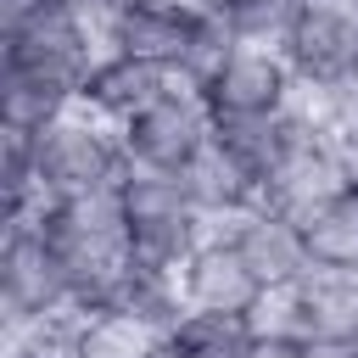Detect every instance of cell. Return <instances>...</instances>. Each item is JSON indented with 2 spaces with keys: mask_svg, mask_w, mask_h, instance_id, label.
<instances>
[{
  "mask_svg": "<svg viewBox=\"0 0 358 358\" xmlns=\"http://www.w3.org/2000/svg\"><path fill=\"white\" fill-rule=\"evenodd\" d=\"M39 229L56 246L78 308H95L117 291V280L129 268V229H123V213H117V190L56 196V201L39 207Z\"/></svg>",
  "mask_w": 358,
  "mask_h": 358,
  "instance_id": "1",
  "label": "cell"
},
{
  "mask_svg": "<svg viewBox=\"0 0 358 358\" xmlns=\"http://www.w3.org/2000/svg\"><path fill=\"white\" fill-rule=\"evenodd\" d=\"M28 134V129H22ZM34 140V168H39V190L45 201L56 196H95V190H117V179L129 173L117 123L90 112L84 101L67 106L62 117H50L45 129L28 134Z\"/></svg>",
  "mask_w": 358,
  "mask_h": 358,
  "instance_id": "2",
  "label": "cell"
},
{
  "mask_svg": "<svg viewBox=\"0 0 358 358\" xmlns=\"http://www.w3.org/2000/svg\"><path fill=\"white\" fill-rule=\"evenodd\" d=\"M117 213H123V229H129V257L157 263V268H179L213 235V224L185 196L179 173H140V168H129L117 179Z\"/></svg>",
  "mask_w": 358,
  "mask_h": 358,
  "instance_id": "3",
  "label": "cell"
},
{
  "mask_svg": "<svg viewBox=\"0 0 358 358\" xmlns=\"http://www.w3.org/2000/svg\"><path fill=\"white\" fill-rule=\"evenodd\" d=\"M73 285L67 268L56 257V246L45 241L39 218H6V241H0V324H50L67 319Z\"/></svg>",
  "mask_w": 358,
  "mask_h": 358,
  "instance_id": "4",
  "label": "cell"
},
{
  "mask_svg": "<svg viewBox=\"0 0 358 358\" xmlns=\"http://www.w3.org/2000/svg\"><path fill=\"white\" fill-rule=\"evenodd\" d=\"M263 336H302L313 347L341 352L358 330V274L347 268H308L296 285L268 291V302L252 319Z\"/></svg>",
  "mask_w": 358,
  "mask_h": 358,
  "instance_id": "5",
  "label": "cell"
},
{
  "mask_svg": "<svg viewBox=\"0 0 358 358\" xmlns=\"http://www.w3.org/2000/svg\"><path fill=\"white\" fill-rule=\"evenodd\" d=\"M123 157L140 173H179L207 140H213V112L201 101L196 84H173L157 101H145L140 112H129L117 123Z\"/></svg>",
  "mask_w": 358,
  "mask_h": 358,
  "instance_id": "6",
  "label": "cell"
},
{
  "mask_svg": "<svg viewBox=\"0 0 358 358\" xmlns=\"http://www.w3.org/2000/svg\"><path fill=\"white\" fill-rule=\"evenodd\" d=\"M196 90H201L213 123H229V117L285 112L291 95H296V78H291V67H285V56L274 45H235Z\"/></svg>",
  "mask_w": 358,
  "mask_h": 358,
  "instance_id": "7",
  "label": "cell"
},
{
  "mask_svg": "<svg viewBox=\"0 0 358 358\" xmlns=\"http://www.w3.org/2000/svg\"><path fill=\"white\" fill-rule=\"evenodd\" d=\"M285 67L308 90H341L358 78V6L347 0H313L302 22L280 45Z\"/></svg>",
  "mask_w": 358,
  "mask_h": 358,
  "instance_id": "8",
  "label": "cell"
},
{
  "mask_svg": "<svg viewBox=\"0 0 358 358\" xmlns=\"http://www.w3.org/2000/svg\"><path fill=\"white\" fill-rule=\"evenodd\" d=\"M179 291L190 313H229V319H257V308L268 302V285L224 229H213L179 263Z\"/></svg>",
  "mask_w": 358,
  "mask_h": 358,
  "instance_id": "9",
  "label": "cell"
},
{
  "mask_svg": "<svg viewBox=\"0 0 358 358\" xmlns=\"http://www.w3.org/2000/svg\"><path fill=\"white\" fill-rule=\"evenodd\" d=\"M291 123H296V117H291ZM352 173H358V168H352V157H347L336 140H324V134H313V129L296 123L291 151H285V157L274 162V173L263 179V201L280 207V213H291V218H308V213L324 207Z\"/></svg>",
  "mask_w": 358,
  "mask_h": 358,
  "instance_id": "10",
  "label": "cell"
},
{
  "mask_svg": "<svg viewBox=\"0 0 358 358\" xmlns=\"http://www.w3.org/2000/svg\"><path fill=\"white\" fill-rule=\"evenodd\" d=\"M201 17H207V0H140V6H123L112 17V28H106V50L157 62L173 78H185V56L196 45Z\"/></svg>",
  "mask_w": 358,
  "mask_h": 358,
  "instance_id": "11",
  "label": "cell"
},
{
  "mask_svg": "<svg viewBox=\"0 0 358 358\" xmlns=\"http://www.w3.org/2000/svg\"><path fill=\"white\" fill-rule=\"evenodd\" d=\"M241 252H246V263L257 268V280L268 285V291H285V285H296L313 263H308V235H302V218H291V213H280V207H268L263 196L246 207V213H235L229 224H218Z\"/></svg>",
  "mask_w": 358,
  "mask_h": 358,
  "instance_id": "12",
  "label": "cell"
},
{
  "mask_svg": "<svg viewBox=\"0 0 358 358\" xmlns=\"http://www.w3.org/2000/svg\"><path fill=\"white\" fill-rule=\"evenodd\" d=\"M67 341H73V358H162L168 330H157L151 319L117 302H95L67 313Z\"/></svg>",
  "mask_w": 358,
  "mask_h": 358,
  "instance_id": "13",
  "label": "cell"
},
{
  "mask_svg": "<svg viewBox=\"0 0 358 358\" xmlns=\"http://www.w3.org/2000/svg\"><path fill=\"white\" fill-rule=\"evenodd\" d=\"M179 185H185V196L196 201V213L218 229V224H229L235 213H246L263 190H257V179L218 145V140H207L185 168H179Z\"/></svg>",
  "mask_w": 358,
  "mask_h": 358,
  "instance_id": "14",
  "label": "cell"
},
{
  "mask_svg": "<svg viewBox=\"0 0 358 358\" xmlns=\"http://www.w3.org/2000/svg\"><path fill=\"white\" fill-rule=\"evenodd\" d=\"M173 84H185V78H173L157 62H140V56H123V50H101V62H95V73L84 84V106L112 117V123H123L129 112H140L145 101H157Z\"/></svg>",
  "mask_w": 358,
  "mask_h": 358,
  "instance_id": "15",
  "label": "cell"
},
{
  "mask_svg": "<svg viewBox=\"0 0 358 358\" xmlns=\"http://www.w3.org/2000/svg\"><path fill=\"white\" fill-rule=\"evenodd\" d=\"M302 235H308V263L313 268H347L358 274V173L302 218Z\"/></svg>",
  "mask_w": 358,
  "mask_h": 358,
  "instance_id": "16",
  "label": "cell"
},
{
  "mask_svg": "<svg viewBox=\"0 0 358 358\" xmlns=\"http://www.w3.org/2000/svg\"><path fill=\"white\" fill-rule=\"evenodd\" d=\"M263 330L252 319H229V313H185L168 330L162 358H257Z\"/></svg>",
  "mask_w": 358,
  "mask_h": 358,
  "instance_id": "17",
  "label": "cell"
},
{
  "mask_svg": "<svg viewBox=\"0 0 358 358\" xmlns=\"http://www.w3.org/2000/svg\"><path fill=\"white\" fill-rule=\"evenodd\" d=\"M213 140L257 179V190H263V179L274 173V162L291 151V140H296V123H291V112H268V117H229V123H213Z\"/></svg>",
  "mask_w": 358,
  "mask_h": 358,
  "instance_id": "18",
  "label": "cell"
},
{
  "mask_svg": "<svg viewBox=\"0 0 358 358\" xmlns=\"http://www.w3.org/2000/svg\"><path fill=\"white\" fill-rule=\"evenodd\" d=\"M207 6L235 34V45H274L280 50L313 0H207Z\"/></svg>",
  "mask_w": 358,
  "mask_h": 358,
  "instance_id": "19",
  "label": "cell"
},
{
  "mask_svg": "<svg viewBox=\"0 0 358 358\" xmlns=\"http://www.w3.org/2000/svg\"><path fill=\"white\" fill-rule=\"evenodd\" d=\"M50 0H0V34H17L28 17H39Z\"/></svg>",
  "mask_w": 358,
  "mask_h": 358,
  "instance_id": "20",
  "label": "cell"
},
{
  "mask_svg": "<svg viewBox=\"0 0 358 358\" xmlns=\"http://www.w3.org/2000/svg\"><path fill=\"white\" fill-rule=\"evenodd\" d=\"M341 358H358V330H352V341L341 347Z\"/></svg>",
  "mask_w": 358,
  "mask_h": 358,
  "instance_id": "21",
  "label": "cell"
},
{
  "mask_svg": "<svg viewBox=\"0 0 358 358\" xmlns=\"http://www.w3.org/2000/svg\"><path fill=\"white\" fill-rule=\"evenodd\" d=\"M347 6H358V0H347Z\"/></svg>",
  "mask_w": 358,
  "mask_h": 358,
  "instance_id": "22",
  "label": "cell"
},
{
  "mask_svg": "<svg viewBox=\"0 0 358 358\" xmlns=\"http://www.w3.org/2000/svg\"><path fill=\"white\" fill-rule=\"evenodd\" d=\"M352 84H358V78H352Z\"/></svg>",
  "mask_w": 358,
  "mask_h": 358,
  "instance_id": "23",
  "label": "cell"
}]
</instances>
